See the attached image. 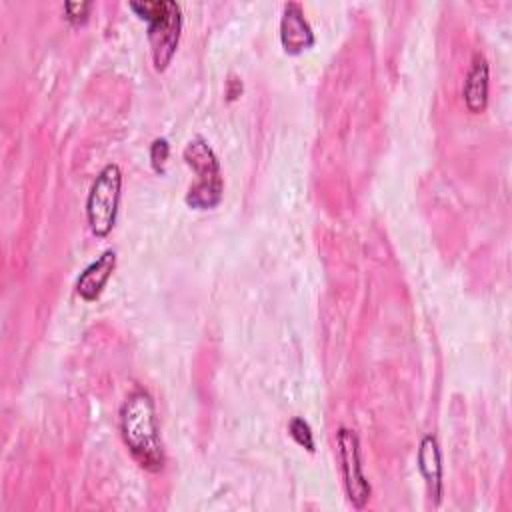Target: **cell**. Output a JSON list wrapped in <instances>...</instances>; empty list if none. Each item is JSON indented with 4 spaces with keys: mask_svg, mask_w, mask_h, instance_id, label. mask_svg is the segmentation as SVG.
<instances>
[{
    "mask_svg": "<svg viewBox=\"0 0 512 512\" xmlns=\"http://www.w3.org/2000/svg\"><path fill=\"white\" fill-rule=\"evenodd\" d=\"M120 434L132 458L148 472L164 468V446L158 432L156 408L152 396L136 388L120 408Z\"/></svg>",
    "mask_w": 512,
    "mask_h": 512,
    "instance_id": "cell-1",
    "label": "cell"
},
{
    "mask_svg": "<svg viewBox=\"0 0 512 512\" xmlns=\"http://www.w3.org/2000/svg\"><path fill=\"white\" fill-rule=\"evenodd\" d=\"M130 8L138 18L148 22V42L152 52V64L158 72H164L172 62L180 32H182V10L174 0H142L130 2Z\"/></svg>",
    "mask_w": 512,
    "mask_h": 512,
    "instance_id": "cell-2",
    "label": "cell"
},
{
    "mask_svg": "<svg viewBox=\"0 0 512 512\" xmlns=\"http://www.w3.org/2000/svg\"><path fill=\"white\" fill-rule=\"evenodd\" d=\"M184 160L196 172V182L186 192V204L194 210H210L218 206L224 192L220 162L210 144L196 136L184 146Z\"/></svg>",
    "mask_w": 512,
    "mask_h": 512,
    "instance_id": "cell-3",
    "label": "cell"
},
{
    "mask_svg": "<svg viewBox=\"0 0 512 512\" xmlns=\"http://www.w3.org/2000/svg\"><path fill=\"white\" fill-rule=\"evenodd\" d=\"M120 194H122V170L118 164L110 162L94 178L88 192V200H86V218L94 236L104 238L114 228Z\"/></svg>",
    "mask_w": 512,
    "mask_h": 512,
    "instance_id": "cell-4",
    "label": "cell"
},
{
    "mask_svg": "<svg viewBox=\"0 0 512 512\" xmlns=\"http://www.w3.org/2000/svg\"><path fill=\"white\" fill-rule=\"evenodd\" d=\"M336 446L348 500L352 502L354 508H364L366 502L370 500L372 488L362 470V452L356 432L346 426H340L336 432Z\"/></svg>",
    "mask_w": 512,
    "mask_h": 512,
    "instance_id": "cell-5",
    "label": "cell"
},
{
    "mask_svg": "<svg viewBox=\"0 0 512 512\" xmlns=\"http://www.w3.org/2000/svg\"><path fill=\"white\" fill-rule=\"evenodd\" d=\"M280 42L288 54H300L314 44V32L298 2H286L282 8Z\"/></svg>",
    "mask_w": 512,
    "mask_h": 512,
    "instance_id": "cell-6",
    "label": "cell"
},
{
    "mask_svg": "<svg viewBox=\"0 0 512 512\" xmlns=\"http://www.w3.org/2000/svg\"><path fill=\"white\" fill-rule=\"evenodd\" d=\"M116 268V250H104L94 262H90L76 280V292L86 302H94Z\"/></svg>",
    "mask_w": 512,
    "mask_h": 512,
    "instance_id": "cell-7",
    "label": "cell"
},
{
    "mask_svg": "<svg viewBox=\"0 0 512 512\" xmlns=\"http://www.w3.org/2000/svg\"><path fill=\"white\" fill-rule=\"evenodd\" d=\"M490 80V70H488V60L484 54L476 52L470 62V70L464 80V104L472 114L484 112L488 104V82Z\"/></svg>",
    "mask_w": 512,
    "mask_h": 512,
    "instance_id": "cell-8",
    "label": "cell"
},
{
    "mask_svg": "<svg viewBox=\"0 0 512 512\" xmlns=\"http://www.w3.org/2000/svg\"><path fill=\"white\" fill-rule=\"evenodd\" d=\"M418 468L426 480L428 496L434 504L440 502L444 482H442V456H440V446L432 434H426L420 440L418 448Z\"/></svg>",
    "mask_w": 512,
    "mask_h": 512,
    "instance_id": "cell-9",
    "label": "cell"
},
{
    "mask_svg": "<svg viewBox=\"0 0 512 512\" xmlns=\"http://www.w3.org/2000/svg\"><path fill=\"white\" fill-rule=\"evenodd\" d=\"M288 430H290V436L296 440L298 446L306 448L308 452H314V434H312L310 424H308L304 418L294 416V418L288 422Z\"/></svg>",
    "mask_w": 512,
    "mask_h": 512,
    "instance_id": "cell-10",
    "label": "cell"
},
{
    "mask_svg": "<svg viewBox=\"0 0 512 512\" xmlns=\"http://www.w3.org/2000/svg\"><path fill=\"white\" fill-rule=\"evenodd\" d=\"M168 154H170V146H168V140H166V138H156V140L150 144V164H152V168H154L158 174L164 172Z\"/></svg>",
    "mask_w": 512,
    "mask_h": 512,
    "instance_id": "cell-11",
    "label": "cell"
},
{
    "mask_svg": "<svg viewBox=\"0 0 512 512\" xmlns=\"http://www.w3.org/2000/svg\"><path fill=\"white\" fill-rule=\"evenodd\" d=\"M90 2H66L64 4V18L70 22V24H82L86 18H88V12H90Z\"/></svg>",
    "mask_w": 512,
    "mask_h": 512,
    "instance_id": "cell-12",
    "label": "cell"
}]
</instances>
